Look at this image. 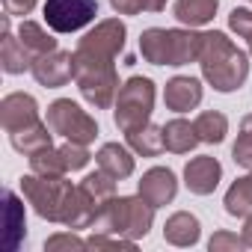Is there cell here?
<instances>
[{"mask_svg": "<svg viewBox=\"0 0 252 252\" xmlns=\"http://www.w3.org/2000/svg\"><path fill=\"white\" fill-rule=\"evenodd\" d=\"M155 211L140 193L137 196H116L95 220V231L101 234H119V237H128V240H143L152 231L155 222Z\"/></svg>", "mask_w": 252, "mask_h": 252, "instance_id": "3", "label": "cell"}, {"mask_svg": "<svg viewBox=\"0 0 252 252\" xmlns=\"http://www.w3.org/2000/svg\"><path fill=\"white\" fill-rule=\"evenodd\" d=\"M128 137V146L134 155H143V158H158L166 152V143H163V125H143V128L125 134Z\"/></svg>", "mask_w": 252, "mask_h": 252, "instance_id": "20", "label": "cell"}, {"mask_svg": "<svg viewBox=\"0 0 252 252\" xmlns=\"http://www.w3.org/2000/svg\"><path fill=\"white\" fill-rule=\"evenodd\" d=\"M95 163L98 169L110 172L116 181L134 175V155H131V146H122V143H104L95 155Z\"/></svg>", "mask_w": 252, "mask_h": 252, "instance_id": "17", "label": "cell"}, {"mask_svg": "<svg viewBox=\"0 0 252 252\" xmlns=\"http://www.w3.org/2000/svg\"><path fill=\"white\" fill-rule=\"evenodd\" d=\"M140 54L152 65H169V30L149 27L140 36Z\"/></svg>", "mask_w": 252, "mask_h": 252, "instance_id": "22", "label": "cell"}, {"mask_svg": "<svg viewBox=\"0 0 252 252\" xmlns=\"http://www.w3.org/2000/svg\"><path fill=\"white\" fill-rule=\"evenodd\" d=\"M222 205H225V214H228V217L246 220V217L252 214V169H249L243 178H237V181L225 190Z\"/></svg>", "mask_w": 252, "mask_h": 252, "instance_id": "23", "label": "cell"}, {"mask_svg": "<svg viewBox=\"0 0 252 252\" xmlns=\"http://www.w3.org/2000/svg\"><path fill=\"white\" fill-rule=\"evenodd\" d=\"M222 181V163L211 155H199V158H190L187 166H184V184L190 193L196 196H211Z\"/></svg>", "mask_w": 252, "mask_h": 252, "instance_id": "11", "label": "cell"}, {"mask_svg": "<svg viewBox=\"0 0 252 252\" xmlns=\"http://www.w3.org/2000/svg\"><path fill=\"white\" fill-rule=\"evenodd\" d=\"M89 243L86 240H80L71 228L68 231H60V234H51L48 240H45V249L48 252H57V249H86Z\"/></svg>", "mask_w": 252, "mask_h": 252, "instance_id": "33", "label": "cell"}, {"mask_svg": "<svg viewBox=\"0 0 252 252\" xmlns=\"http://www.w3.org/2000/svg\"><path fill=\"white\" fill-rule=\"evenodd\" d=\"M86 243H89V249H128V252H134V249H137V240L119 237V234L107 237V234H101V231H95Z\"/></svg>", "mask_w": 252, "mask_h": 252, "instance_id": "32", "label": "cell"}, {"mask_svg": "<svg viewBox=\"0 0 252 252\" xmlns=\"http://www.w3.org/2000/svg\"><path fill=\"white\" fill-rule=\"evenodd\" d=\"M21 193L42 220L63 222L68 199L74 193V184L65 181V175H36V172H30V175L21 178Z\"/></svg>", "mask_w": 252, "mask_h": 252, "instance_id": "5", "label": "cell"}, {"mask_svg": "<svg viewBox=\"0 0 252 252\" xmlns=\"http://www.w3.org/2000/svg\"><path fill=\"white\" fill-rule=\"evenodd\" d=\"M199 237H202V222L190 211L172 214L166 220V225H163V240L172 243V246H196Z\"/></svg>", "mask_w": 252, "mask_h": 252, "instance_id": "16", "label": "cell"}, {"mask_svg": "<svg viewBox=\"0 0 252 252\" xmlns=\"http://www.w3.org/2000/svg\"><path fill=\"white\" fill-rule=\"evenodd\" d=\"M202 36L193 27H181V30H169V65H190L199 63V51H202Z\"/></svg>", "mask_w": 252, "mask_h": 252, "instance_id": "15", "label": "cell"}, {"mask_svg": "<svg viewBox=\"0 0 252 252\" xmlns=\"http://www.w3.org/2000/svg\"><path fill=\"white\" fill-rule=\"evenodd\" d=\"M125 39H128L125 21L122 18H104L77 42V48L89 51V54H98V57H113L116 60L125 51Z\"/></svg>", "mask_w": 252, "mask_h": 252, "instance_id": "8", "label": "cell"}, {"mask_svg": "<svg viewBox=\"0 0 252 252\" xmlns=\"http://www.w3.org/2000/svg\"><path fill=\"white\" fill-rule=\"evenodd\" d=\"M137 193L152 205V208H166L175 196H178V178L172 169L166 166H152L149 172H143V178L137 181Z\"/></svg>", "mask_w": 252, "mask_h": 252, "instance_id": "10", "label": "cell"}, {"mask_svg": "<svg viewBox=\"0 0 252 252\" xmlns=\"http://www.w3.org/2000/svg\"><path fill=\"white\" fill-rule=\"evenodd\" d=\"M249 3H252V0H249Z\"/></svg>", "mask_w": 252, "mask_h": 252, "instance_id": "40", "label": "cell"}, {"mask_svg": "<svg viewBox=\"0 0 252 252\" xmlns=\"http://www.w3.org/2000/svg\"><path fill=\"white\" fill-rule=\"evenodd\" d=\"M220 9V0H175V18L184 27H202L214 21Z\"/></svg>", "mask_w": 252, "mask_h": 252, "instance_id": "21", "label": "cell"}, {"mask_svg": "<svg viewBox=\"0 0 252 252\" xmlns=\"http://www.w3.org/2000/svg\"><path fill=\"white\" fill-rule=\"evenodd\" d=\"M163 143H166V152L172 155H187L193 152L202 140L196 134V125L187 122V119H169L163 125Z\"/></svg>", "mask_w": 252, "mask_h": 252, "instance_id": "19", "label": "cell"}, {"mask_svg": "<svg viewBox=\"0 0 252 252\" xmlns=\"http://www.w3.org/2000/svg\"><path fill=\"white\" fill-rule=\"evenodd\" d=\"M51 140H54V131H51L48 122H33V125H27V128H18V131L9 134L12 149L21 152V155H27V158L36 155V152H42V149H48V146H54Z\"/></svg>", "mask_w": 252, "mask_h": 252, "instance_id": "18", "label": "cell"}, {"mask_svg": "<svg viewBox=\"0 0 252 252\" xmlns=\"http://www.w3.org/2000/svg\"><path fill=\"white\" fill-rule=\"evenodd\" d=\"M60 152H63V158H65L68 172H77V169H83V166L92 160V155H89V149H86L83 143H71V140H65V146H60Z\"/></svg>", "mask_w": 252, "mask_h": 252, "instance_id": "29", "label": "cell"}, {"mask_svg": "<svg viewBox=\"0 0 252 252\" xmlns=\"http://www.w3.org/2000/svg\"><path fill=\"white\" fill-rule=\"evenodd\" d=\"M0 122H3V131L12 134L18 128L39 122V101L27 92H9L0 101Z\"/></svg>", "mask_w": 252, "mask_h": 252, "instance_id": "12", "label": "cell"}, {"mask_svg": "<svg viewBox=\"0 0 252 252\" xmlns=\"http://www.w3.org/2000/svg\"><path fill=\"white\" fill-rule=\"evenodd\" d=\"M193 125H196L199 140L208 143V146H220V143L225 140V134H228V119H225L220 110H205V113H199Z\"/></svg>", "mask_w": 252, "mask_h": 252, "instance_id": "26", "label": "cell"}, {"mask_svg": "<svg viewBox=\"0 0 252 252\" xmlns=\"http://www.w3.org/2000/svg\"><path fill=\"white\" fill-rule=\"evenodd\" d=\"M231 158L237 166H243L246 172L252 169V113L240 119V134L231 146Z\"/></svg>", "mask_w": 252, "mask_h": 252, "instance_id": "28", "label": "cell"}, {"mask_svg": "<svg viewBox=\"0 0 252 252\" xmlns=\"http://www.w3.org/2000/svg\"><path fill=\"white\" fill-rule=\"evenodd\" d=\"M163 101L172 113H190L202 104V80L190 74H178L163 86Z\"/></svg>", "mask_w": 252, "mask_h": 252, "instance_id": "13", "label": "cell"}, {"mask_svg": "<svg viewBox=\"0 0 252 252\" xmlns=\"http://www.w3.org/2000/svg\"><path fill=\"white\" fill-rule=\"evenodd\" d=\"M48 125H51V131L60 134L63 140L83 143V146L95 143V137H98V122L80 104H74L71 98H57L48 107Z\"/></svg>", "mask_w": 252, "mask_h": 252, "instance_id": "6", "label": "cell"}, {"mask_svg": "<svg viewBox=\"0 0 252 252\" xmlns=\"http://www.w3.org/2000/svg\"><path fill=\"white\" fill-rule=\"evenodd\" d=\"M18 39H21V45L33 54V60L36 57H42V54H51V51H57V39L39 24V21H21L18 24Z\"/></svg>", "mask_w": 252, "mask_h": 252, "instance_id": "24", "label": "cell"}, {"mask_svg": "<svg viewBox=\"0 0 252 252\" xmlns=\"http://www.w3.org/2000/svg\"><path fill=\"white\" fill-rule=\"evenodd\" d=\"M243 240H246V246L252 249V214H249L246 222H243Z\"/></svg>", "mask_w": 252, "mask_h": 252, "instance_id": "38", "label": "cell"}, {"mask_svg": "<svg viewBox=\"0 0 252 252\" xmlns=\"http://www.w3.org/2000/svg\"><path fill=\"white\" fill-rule=\"evenodd\" d=\"M45 24L54 33H77L98 15V0H45Z\"/></svg>", "mask_w": 252, "mask_h": 252, "instance_id": "7", "label": "cell"}, {"mask_svg": "<svg viewBox=\"0 0 252 252\" xmlns=\"http://www.w3.org/2000/svg\"><path fill=\"white\" fill-rule=\"evenodd\" d=\"M74 83L80 95L95 107L107 110L116 104L119 95V74H116V60L113 57H98L89 51H74Z\"/></svg>", "mask_w": 252, "mask_h": 252, "instance_id": "2", "label": "cell"}, {"mask_svg": "<svg viewBox=\"0 0 252 252\" xmlns=\"http://www.w3.org/2000/svg\"><path fill=\"white\" fill-rule=\"evenodd\" d=\"M30 172H36V175H65L68 166H65L63 152L54 149V146H48V149L30 155Z\"/></svg>", "mask_w": 252, "mask_h": 252, "instance_id": "27", "label": "cell"}, {"mask_svg": "<svg viewBox=\"0 0 252 252\" xmlns=\"http://www.w3.org/2000/svg\"><path fill=\"white\" fill-rule=\"evenodd\" d=\"M199 68L202 77L217 89V92H234L246 83L249 77V57L240 51L225 33L211 30L202 36V51H199Z\"/></svg>", "mask_w": 252, "mask_h": 252, "instance_id": "1", "label": "cell"}, {"mask_svg": "<svg viewBox=\"0 0 252 252\" xmlns=\"http://www.w3.org/2000/svg\"><path fill=\"white\" fill-rule=\"evenodd\" d=\"M9 18L12 15H3V42H0V68L6 74H24L33 68V54L21 45L18 33L9 30Z\"/></svg>", "mask_w": 252, "mask_h": 252, "instance_id": "14", "label": "cell"}, {"mask_svg": "<svg viewBox=\"0 0 252 252\" xmlns=\"http://www.w3.org/2000/svg\"><path fill=\"white\" fill-rule=\"evenodd\" d=\"M80 187L89 193V199L98 205V211H104V208L116 199V178H113L110 172H104V169L89 172V175L80 181Z\"/></svg>", "mask_w": 252, "mask_h": 252, "instance_id": "25", "label": "cell"}, {"mask_svg": "<svg viewBox=\"0 0 252 252\" xmlns=\"http://www.w3.org/2000/svg\"><path fill=\"white\" fill-rule=\"evenodd\" d=\"M30 74L36 77L39 86H48V89H60L65 86L71 77H74V54L71 51H51V54H42L33 60V68Z\"/></svg>", "mask_w": 252, "mask_h": 252, "instance_id": "9", "label": "cell"}, {"mask_svg": "<svg viewBox=\"0 0 252 252\" xmlns=\"http://www.w3.org/2000/svg\"><path fill=\"white\" fill-rule=\"evenodd\" d=\"M166 3H169V0H143V9H149V12H163Z\"/></svg>", "mask_w": 252, "mask_h": 252, "instance_id": "37", "label": "cell"}, {"mask_svg": "<svg viewBox=\"0 0 252 252\" xmlns=\"http://www.w3.org/2000/svg\"><path fill=\"white\" fill-rule=\"evenodd\" d=\"M155 113V80L152 77H128L119 86L116 104H113V122L122 134H131L152 122Z\"/></svg>", "mask_w": 252, "mask_h": 252, "instance_id": "4", "label": "cell"}, {"mask_svg": "<svg viewBox=\"0 0 252 252\" xmlns=\"http://www.w3.org/2000/svg\"><path fill=\"white\" fill-rule=\"evenodd\" d=\"M33 9H36V0H3V12L15 15V18H24Z\"/></svg>", "mask_w": 252, "mask_h": 252, "instance_id": "35", "label": "cell"}, {"mask_svg": "<svg viewBox=\"0 0 252 252\" xmlns=\"http://www.w3.org/2000/svg\"><path fill=\"white\" fill-rule=\"evenodd\" d=\"M110 6L119 15H137L143 12V0H110Z\"/></svg>", "mask_w": 252, "mask_h": 252, "instance_id": "36", "label": "cell"}, {"mask_svg": "<svg viewBox=\"0 0 252 252\" xmlns=\"http://www.w3.org/2000/svg\"><path fill=\"white\" fill-rule=\"evenodd\" d=\"M249 57H252V42H249Z\"/></svg>", "mask_w": 252, "mask_h": 252, "instance_id": "39", "label": "cell"}, {"mask_svg": "<svg viewBox=\"0 0 252 252\" xmlns=\"http://www.w3.org/2000/svg\"><path fill=\"white\" fill-rule=\"evenodd\" d=\"M228 27H231L240 39L252 42V9H231V15H228Z\"/></svg>", "mask_w": 252, "mask_h": 252, "instance_id": "34", "label": "cell"}, {"mask_svg": "<svg viewBox=\"0 0 252 252\" xmlns=\"http://www.w3.org/2000/svg\"><path fill=\"white\" fill-rule=\"evenodd\" d=\"M6 249H9V243H12V231H24V211H21V202H18V196L15 193H6Z\"/></svg>", "mask_w": 252, "mask_h": 252, "instance_id": "30", "label": "cell"}, {"mask_svg": "<svg viewBox=\"0 0 252 252\" xmlns=\"http://www.w3.org/2000/svg\"><path fill=\"white\" fill-rule=\"evenodd\" d=\"M208 249L211 252H240V249H246V240H243V234L237 237L231 231H217L208 240Z\"/></svg>", "mask_w": 252, "mask_h": 252, "instance_id": "31", "label": "cell"}]
</instances>
